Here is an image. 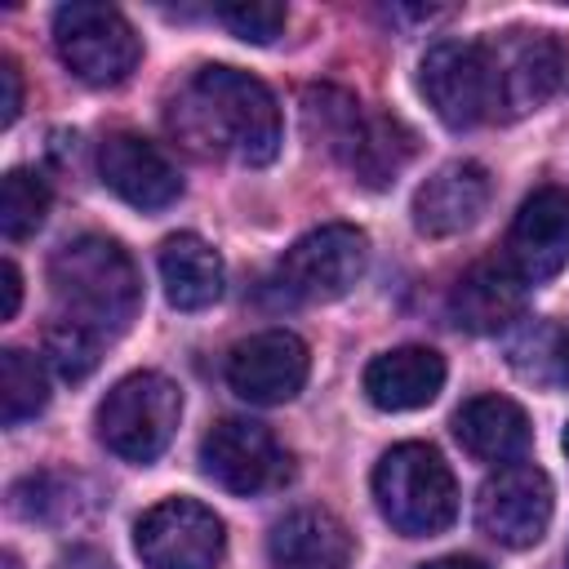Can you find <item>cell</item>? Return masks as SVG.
Listing matches in <instances>:
<instances>
[{
    "instance_id": "6da1fadb",
    "label": "cell",
    "mask_w": 569,
    "mask_h": 569,
    "mask_svg": "<svg viewBox=\"0 0 569 569\" xmlns=\"http://www.w3.org/2000/svg\"><path fill=\"white\" fill-rule=\"evenodd\" d=\"M169 124L187 147L236 164H271L284 138L271 89L240 67H200L173 98Z\"/></svg>"
},
{
    "instance_id": "7a4b0ae2",
    "label": "cell",
    "mask_w": 569,
    "mask_h": 569,
    "mask_svg": "<svg viewBox=\"0 0 569 569\" xmlns=\"http://www.w3.org/2000/svg\"><path fill=\"white\" fill-rule=\"evenodd\" d=\"M49 289L58 302V320H71L98 338H116L129 329L142 302V280L133 258L111 236H76L49 258Z\"/></svg>"
},
{
    "instance_id": "3957f363",
    "label": "cell",
    "mask_w": 569,
    "mask_h": 569,
    "mask_svg": "<svg viewBox=\"0 0 569 569\" xmlns=\"http://www.w3.org/2000/svg\"><path fill=\"white\" fill-rule=\"evenodd\" d=\"M373 498L382 520L405 538H436L458 516V480L449 462L422 445H391L373 467Z\"/></svg>"
},
{
    "instance_id": "277c9868",
    "label": "cell",
    "mask_w": 569,
    "mask_h": 569,
    "mask_svg": "<svg viewBox=\"0 0 569 569\" xmlns=\"http://www.w3.org/2000/svg\"><path fill=\"white\" fill-rule=\"evenodd\" d=\"M182 418V387L156 369L120 378L98 405V440L124 462H151L164 453Z\"/></svg>"
},
{
    "instance_id": "5b68a950",
    "label": "cell",
    "mask_w": 569,
    "mask_h": 569,
    "mask_svg": "<svg viewBox=\"0 0 569 569\" xmlns=\"http://www.w3.org/2000/svg\"><path fill=\"white\" fill-rule=\"evenodd\" d=\"M53 49L62 58V67L93 84V89H111L120 80H129V71L142 58L138 31L129 27V18L111 4H93V0H71L53 13Z\"/></svg>"
},
{
    "instance_id": "8992f818",
    "label": "cell",
    "mask_w": 569,
    "mask_h": 569,
    "mask_svg": "<svg viewBox=\"0 0 569 569\" xmlns=\"http://www.w3.org/2000/svg\"><path fill=\"white\" fill-rule=\"evenodd\" d=\"M369 262V240L351 222H325L293 240L276 267V284L298 302H333L342 298Z\"/></svg>"
},
{
    "instance_id": "52a82bcc",
    "label": "cell",
    "mask_w": 569,
    "mask_h": 569,
    "mask_svg": "<svg viewBox=\"0 0 569 569\" xmlns=\"http://www.w3.org/2000/svg\"><path fill=\"white\" fill-rule=\"evenodd\" d=\"M133 547L147 569H213L227 547V529L213 507L196 498H164L133 525Z\"/></svg>"
},
{
    "instance_id": "ba28073f",
    "label": "cell",
    "mask_w": 569,
    "mask_h": 569,
    "mask_svg": "<svg viewBox=\"0 0 569 569\" xmlns=\"http://www.w3.org/2000/svg\"><path fill=\"white\" fill-rule=\"evenodd\" d=\"M489 58V84H493V116L516 120L538 111L560 89V44L542 31H502L498 40H485Z\"/></svg>"
},
{
    "instance_id": "9c48e42d",
    "label": "cell",
    "mask_w": 569,
    "mask_h": 569,
    "mask_svg": "<svg viewBox=\"0 0 569 569\" xmlns=\"http://www.w3.org/2000/svg\"><path fill=\"white\" fill-rule=\"evenodd\" d=\"M418 89L449 129H471L493 116L485 40H440L418 62Z\"/></svg>"
},
{
    "instance_id": "30bf717a",
    "label": "cell",
    "mask_w": 569,
    "mask_h": 569,
    "mask_svg": "<svg viewBox=\"0 0 569 569\" xmlns=\"http://www.w3.org/2000/svg\"><path fill=\"white\" fill-rule=\"evenodd\" d=\"M200 467L227 493L253 498V493H267V489L284 485L289 453L280 449V440L262 422H253V418H218L200 440Z\"/></svg>"
},
{
    "instance_id": "8fae6325",
    "label": "cell",
    "mask_w": 569,
    "mask_h": 569,
    "mask_svg": "<svg viewBox=\"0 0 569 569\" xmlns=\"http://www.w3.org/2000/svg\"><path fill=\"white\" fill-rule=\"evenodd\" d=\"M551 480L533 462H502L476 493V525L498 547H533L551 525Z\"/></svg>"
},
{
    "instance_id": "7c38bea8",
    "label": "cell",
    "mask_w": 569,
    "mask_h": 569,
    "mask_svg": "<svg viewBox=\"0 0 569 569\" xmlns=\"http://www.w3.org/2000/svg\"><path fill=\"white\" fill-rule=\"evenodd\" d=\"M311 369L307 342L289 329H262L231 347L227 356V382L249 405H284L302 391Z\"/></svg>"
},
{
    "instance_id": "4fadbf2b",
    "label": "cell",
    "mask_w": 569,
    "mask_h": 569,
    "mask_svg": "<svg viewBox=\"0 0 569 569\" xmlns=\"http://www.w3.org/2000/svg\"><path fill=\"white\" fill-rule=\"evenodd\" d=\"M507 262L525 284L551 280L569 262V191L538 187L511 218Z\"/></svg>"
},
{
    "instance_id": "5bb4252c",
    "label": "cell",
    "mask_w": 569,
    "mask_h": 569,
    "mask_svg": "<svg viewBox=\"0 0 569 569\" xmlns=\"http://www.w3.org/2000/svg\"><path fill=\"white\" fill-rule=\"evenodd\" d=\"M98 173H102V187L116 191L133 209H164L182 196V178L169 164V156L151 138L129 133V129L102 138Z\"/></svg>"
},
{
    "instance_id": "9a60e30c",
    "label": "cell",
    "mask_w": 569,
    "mask_h": 569,
    "mask_svg": "<svg viewBox=\"0 0 569 569\" xmlns=\"http://www.w3.org/2000/svg\"><path fill=\"white\" fill-rule=\"evenodd\" d=\"M351 529L325 507H293L267 533L271 569H351Z\"/></svg>"
},
{
    "instance_id": "2e32d148",
    "label": "cell",
    "mask_w": 569,
    "mask_h": 569,
    "mask_svg": "<svg viewBox=\"0 0 569 569\" xmlns=\"http://www.w3.org/2000/svg\"><path fill=\"white\" fill-rule=\"evenodd\" d=\"M489 204V173L476 160H449L440 164L418 191H413V227L431 240L467 231Z\"/></svg>"
},
{
    "instance_id": "e0dca14e",
    "label": "cell",
    "mask_w": 569,
    "mask_h": 569,
    "mask_svg": "<svg viewBox=\"0 0 569 569\" xmlns=\"http://www.w3.org/2000/svg\"><path fill=\"white\" fill-rule=\"evenodd\" d=\"M445 387V356L431 347H391L365 365V396L387 413L422 409Z\"/></svg>"
},
{
    "instance_id": "ac0fdd59",
    "label": "cell",
    "mask_w": 569,
    "mask_h": 569,
    "mask_svg": "<svg viewBox=\"0 0 569 569\" xmlns=\"http://www.w3.org/2000/svg\"><path fill=\"white\" fill-rule=\"evenodd\" d=\"M525 307V280L511 271V262H476L458 276L449 293V316L467 333H498L507 329Z\"/></svg>"
},
{
    "instance_id": "d6986e66",
    "label": "cell",
    "mask_w": 569,
    "mask_h": 569,
    "mask_svg": "<svg viewBox=\"0 0 569 569\" xmlns=\"http://www.w3.org/2000/svg\"><path fill=\"white\" fill-rule=\"evenodd\" d=\"M453 436L480 462H516L529 449V418L507 396H471L453 413Z\"/></svg>"
},
{
    "instance_id": "ffe728a7",
    "label": "cell",
    "mask_w": 569,
    "mask_h": 569,
    "mask_svg": "<svg viewBox=\"0 0 569 569\" xmlns=\"http://www.w3.org/2000/svg\"><path fill=\"white\" fill-rule=\"evenodd\" d=\"M160 280L178 311H204L222 298V258L196 231H178L160 244Z\"/></svg>"
},
{
    "instance_id": "44dd1931",
    "label": "cell",
    "mask_w": 569,
    "mask_h": 569,
    "mask_svg": "<svg viewBox=\"0 0 569 569\" xmlns=\"http://www.w3.org/2000/svg\"><path fill=\"white\" fill-rule=\"evenodd\" d=\"M413 151H418V138H413V129L405 120H396V116H365L342 160H347V169L365 187H387L413 160Z\"/></svg>"
},
{
    "instance_id": "7402d4cb",
    "label": "cell",
    "mask_w": 569,
    "mask_h": 569,
    "mask_svg": "<svg viewBox=\"0 0 569 569\" xmlns=\"http://www.w3.org/2000/svg\"><path fill=\"white\" fill-rule=\"evenodd\" d=\"M44 400H49L44 365L22 347H4L0 351V422L4 427L27 422L44 409Z\"/></svg>"
},
{
    "instance_id": "603a6c76",
    "label": "cell",
    "mask_w": 569,
    "mask_h": 569,
    "mask_svg": "<svg viewBox=\"0 0 569 569\" xmlns=\"http://www.w3.org/2000/svg\"><path fill=\"white\" fill-rule=\"evenodd\" d=\"M302 120H307V133L316 142H325L333 156H347V147H351L365 111H360V102L351 93H342L333 84H320V89H307L302 93Z\"/></svg>"
},
{
    "instance_id": "cb8c5ba5",
    "label": "cell",
    "mask_w": 569,
    "mask_h": 569,
    "mask_svg": "<svg viewBox=\"0 0 569 569\" xmlns=\"http://www.w3.org/2000/svg\"><path fill=\"white\" fill-rule=\"evenodd\" d=\"M49 213V182L31 169H9L0 182V231L4 240H27Z\"/></svg>"
},
{
    "instance_id": "d4e9b609",
    "label": "cell",
    "mask_w": 569,
    "mask_h": 569,
    "mask_svg": "<svg viewBox=\"0 0 569 569\" xmlns=\"http://www.w3.org/2000/svg\"><path fill=\"white\" fill-rule=\"evenodd\" d=\"M98 347H102V338L80 329V325H71V320H53L44 329V360L67 382H80V378H89L98 369Z\"/></svg>"
},
{
    "instance_id": "484cf974",
    "label": "cell",
    "mask_w": 569,
    "mask_h": 569,
    "mask_svg": "<svg viewBox=\"0 0 569 569\" xmlns=\"http://www.w3.org/2000/svg\"><path fill=\"white\" fill-rule=\"evenodd\" d=\"M222 27L249 44H271L284 31V4H267V0H240V4H222L218 9Z\"/></svg>"
},
{
    "instance_id": "4316f807",
    "label": "cell",
    "mask_w": 569,
    "mask_h": 569,
    "mask_svg": "<svg viewBox=\"0 0 569 569\" xmlns=\"http://www.w3.org/2000/svg\"><path fill=\"white\" fill-rule=\"evenodd\" d=\"M22 111V76H18V62L13 58H0V124L9 129Z\"/></svg>"
},
{
    "instance_id": "83f0119b",
    "label": "cell",
    "mask_w": 569,
    "mask_h": 569,
    "mask_svg": "<svg viewBox=\"0 0 569 569\" xmlns=\"http://www.w3.org/2000/svg\"><path fill=\"white\" fill-rule=\"evenodd\" d=\"M0 284H4V302H0V316L4 320H13L18 316V302H22V276H18V267L4 258V267H0Z\"/></svg>"
},
{
    "instance_id": "f1b7e54d",
    "label": "cell",
    "mask_w": 569,
    "mask_h": 569,
    "mask_svg": "<svg viewBox=\"0 0 569 569\" xmlns=\"http://www.w3.org/2000/svg\"><path fill=\"white\" fill-rule=\"evenodd\" d=\"M58 569H111V560H107L102 551H93V547H71V551L58 560Z\"/></svg>"
},
{
    "instance_id": "f546056e",
    "label": "cell",
    "mask_w": 569,
    "mask_h": 569,
    "mask_svg": "<svg viewBox=\"0 0 569 569\" xmlns=\"http://www.w3.org/2000/svg\"><path fill=\"white\" fill-rule=\"evenodd\" d=\"M418 569H489L480 556H436V560H427V565H418Z\"/></svg>"
},
{
    "instance_id": "4dcf8cb0",
    "label": "cell",
    "mask_w": 569,
    "mask_h": 569,
    "mask_svg": "<svg viewBox=\"0 0 569 569\" xmlns=\"http://www.w3.org/2000/svg\"><path fill=\"white\" fill-rule=\"evenodd\" d=\"M556 365H560V373L569 378V333H560V342H556Z\"/></svg>"
},
{
    "instance_id": "1f68e13d",
    "label": "cell",
    "mask_w": 569,
    "mask_h": 569,
    "mask_svg": "<svg viewBox=\"0 0 569 569\" xmlns=\"http://www.w3.org/2000/svg\"><path fill=\"white\" fill-rule=\"evenodd\" d=\"M0 569H22V565H18V556H13V551H4V560H0Z\"/></svg>"
},
{
    "instance_id": "d6a6232c",
    "label": "cell",
    "mask_w": 569,
    "mask_h": 569,
    "mask_svg": "<svg viewBox=\"0 0 569 569\" xmlns=\"http://www.w3.org/2000/svg\"><path fill=\"white\" fill-rule=\"evenodd\" d=\"M565 453H569V427H565Z\"/></svg>"
}]
</instances>
